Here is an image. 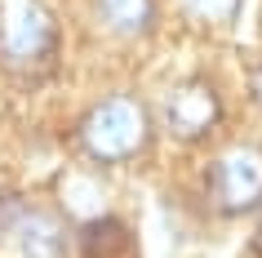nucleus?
Returning <instances> with one entry per match:
<instances>
[{
    "mask_svg": "<svg viewBox=\"0 0 262 258\" xmlns=\"http://www.w3.org/2000/svg\"><path fill=\"white\" fill-rule=\"evenodd\" d=\"M258 245H262V231H258Z\"/></svg>",
    "mask_w": 262,
    "mask_h": 258,
    "instance_id": "nucleus-10",
    "label": "nucleus"
},
{
    "mask_svg": "<svg viewBox=\"0 0 262 258\" xmlns=\"http://www.w3.org/2000/svg\"><path fill=\"white\" fill-rule=\"evenodd\" d=\"M165 125H169V134L182 138V143L205 138L209 129L218 125V98H213V89L200 85V81L178 85V89L169 94V103H165Z\"/></svg>",
    "mask_w": 262,
    "mask_h": 258,
    "instance_id": "nucleus-3",
    "label": "nucleus"
},
{
    "mask_svg": "<svg viewBox=\"0 0 262 258\" xmlns=\"http://www.w3.org/2000/svg\"><path fill=\"white\" fill-rule=\"evenodd\" d=\"M253 85H258V98H262V71H258V81H253Z\"/></svg>",
    "mask_w": 262,
    "mask_h": 258,
    "instance_id": "nucleus-9",
    "label": "nucleus"
},
{
    "mask_svg": "<svg viewBox=\"0 0 262 258\" xmlns=\"http://www.w3.org/2000/svg\"><path fill=\"white\" fill-rule=\"evenodd\" d=\"M14 236L23 258H62V223L49 214H23Z\"/></svg>",
    "mask_w": 262,
    "mask_h": 258,
    "instance_id": "nucleus-5",
    "label": "nucleus"
},
{
    "mask_svg": "<svg viewBox=\"0 0 262 258\" xmlns=\"http://www.w3.org/2000/svg\"><path fill=\"white\" fill-rule=\"evenodd\" d=\"M54 41V23L36 0H9L5 5V54L9 58H36Z\"/></svg>",
    "mask_w": 262,
    "mask_h": 258,
    "instance_id": "nucleus-4",
    "label": "nucleus"
},
{
    "mask_svg": "<svg viewBox=\"0 0 262 258\" xmlns=\"http://www.w3.org/2000/svg\"><path fill=\"white\" fill-rule=\"evenodd\" d=\"M147 143V111L134 98H107L84 121V147L98 161H124Z\"/></svg>",
    "mask_w": 262,
    "mask_h": 258,
    "instance_id": "nucleus-1",
    "label": "nucleus"
},
{
    "mask_svg": "<svg viewBox=\"0 0 262 258\" xmlns=\"http://www.w3.org/2000/svg\"><path fill=\"white\" fill-rule=\"evenodd\" d=\"M67 201H71V209H76V214H84V218H94L98 209H102L94 183H71V187H67Z\"/></svg>",
    "mask_w": 262,
    "mask_h": 258,
    "instance_id": "nucleus-7",
    "label": "nucleus"
},
{
    "mask_svg": "<svg viewBox=\"0 0 262 258\" xmlns=\"http://www.w3.org/2000/svg\"><path fill=\"white\" fill-rule=\"evenodd\" d=\"M187 9H195V14H205V18H231L235 0H187Z\"/></svg>",
    "mask_w": 262,
    "mask_h": 258,
    "instance_id": "nucleus-8",
    "label": "nucleus"
},
{
    "mask_svg": "<svg viewBox=\"0 0 262 258\" xmlns=\"http://www.w3.org/2000/svg\"><path fill=\"white\" fill-rule=\"evenodd\" d=\"M98 9L116 31H142L151 23V0H98Z\"/></svg>",
    "mask_w": 262,
    "mask_h": 258,
    "instance_id": "nucleus-6",
    "label": "nucleus"
},
{
    "mask_svg": "<svg viewBox=\"0 0 262 258\" xmlns=\"http://www.w3.org/2000/svg\"><path fill=\"white\" fill-rule=\"evenodd\" d=\"M209 191H213L218 209H227V214H240L249 205H258L262 201V156L258 151H227L209 174Z\"/></svg>",
    "mask_w": 262,
    "mask_h": 258,
    "instance_id": "nucleus-2",
    "label": "nucleus"
}]
</instances>
